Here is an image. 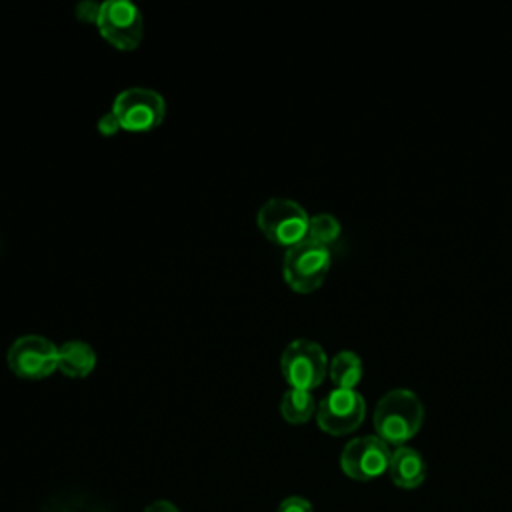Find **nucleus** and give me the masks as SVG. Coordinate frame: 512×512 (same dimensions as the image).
<instances>
[{
  "mask_svg": "<svg viewBox=\"0 0 512 512\" xmlns=\"http://www.w3.org/2000/svg\"><path fill=\"white\" fill-rule=\"evenodd\" d=\"M330 266V248L304 238L302 242L286 248L282 260V276L290 290L298 294H310L324 284Z\"/></svg>",
  "mask_w": 512,
  "mask_h": 512,
  "instance_id": "2",
  "label": "nucleus"
},
{
  "mask_svg": "<svg viewBox=\"0 0 512 512\" xmlns=\"http://www.w3.org/2000/svg\"><path fill=\"white\" fill-rule=\"evenodd\" d=\"M42 512H114L104 502L80 494H58L54 496Z\"/></svg>",
  "mask_w": 512,
  "mask_h": 512,
  "instance_id": "14",
  "label": "nucleus"
},
{
  "mask_svg": "<svg viewBox=\"0 0 512 512\" xmlns=\"http://www.w3.org/2000/svg\"><path fill=\"white\" fill-rule=\"evenodd\" d=\"M280 372L290 388L312 392L328 374L326 352L314 340L296 338L280 356Z\"/></svg>",
  "mask_w": 512,
  "mask_h": 512,
  "instance_id": "4",
  "label": "nucleus"
},
{
  "mask_svg": "<svg viewBox=\"0 0 512 512\" xmlns=\"http://www.w3.org/2000/svg\"><path fill=\"white\" fill-rule=\"evenodd\" d=\"M144 512H180L170 500H156L144 508Z\"/></svg>",
  "mask_w": 512,
  "mask_h": 512,
  "instance_id": "19",
  "label": "nucleus"
},
{
  "mask_svg": "<svg viewBox=\"0 0 512 512\" xmlns=\"http://www.w3.org/2000/svg\"><path fill=\"white\" fill-rule=\"evenodd\" d=\"M308 222V212L296 200L280 196L266 200L256 214V224L260 232L270 242L284 248H290L306 238Z\"/></svg>",
  "mask_w": 512,
  "mask_h": 512,
  "instance_id": "3",
  "label": "nucleus"
},
{
  "mask_svg": "<svg viewBox=\"0 0 512 512\" xmlns=\"http://www.w3.org/2000/svg\"><path fill=\"white\" fill-rule=\"evenodd\" d=\"M426 462L416 448L396 446L390 456L388 476L390 480L404 490H414L426 480Z\"/></svg>",
  "mask_w": 512,
  "mask_h": 512,
  "instance_id": "10",
  "label": "nucleus"
},
{
  "mask_svg": "<svg viewBox=\"0 0 512 512\" xmlns=\"http://www.w3.org/2000/svg\"><path fill=\"white\" fill-rule=\"evenodd\" d=\"M316 400L312 392L288 388L280 400V414L290 424H304L316 414Z\"/></svg>",
  "mask_w": 512,
  "mask_h": 512,
  "instance_id": "13",
  "label": "nucleus"
},
{
  "mask_svg": "<svg viewBox=\"0 0 512 512\" xmlns=\"http://www.w3.org/2000/svg\"><path fill=\"white\" fill-rule=\"evenodd\" d=\"M120 130H122V126H120V122H118V118L114 116L112 110H108L106 114H102V116L98 118V132H100L102 136H114V134L120 132Z\"/></svg>",
  "mask_w": 512,
  "mask_h": 512,
  "instance_id": "18",
  "label": "nucleus"
},
{
  "mask_svg": "<svg viewBox=\"0 0 512 512\" xmlns=\"http://www.w3.org/2000/svg\"><path fill=\"white\" fill-rule=\"evenodd\" d=\"M6 362L18 378L42 380L58 370V346L46 336L24 334L10 344Z\"/></svg>",
  "mask_w": 512,
  "mask_h": 512,
  "instance_id": "7",
  "label": "nucleus"
},
{
  "mask_svg": "<svg viewBox=\"0 0 512 512\" xmlns=\"http://www.w3.org/2000/svg\"><path fill=\"white\" fill-rule=\"evenodd\" d=\"M100 4L102 2H92V0H82L78 6H76V18L80 22H86V24H94L98 22V14H100Z\"/></svg>",
  "mask_w": 512,
  "mask_h": 512,
  "instance_id": "16",
  "label": "nucleus"
},
{
  "mask_svg": "<svg viewBox=\"0 0 512 512\" xmlns=\"http://www.w3.org/2000/svg\"><path fill=\"white\" fill-rule=\"evenodd\" d=\"M276 512H314L312 504L302 496H288L280 502Z\"/></svg>",
  "mask_w": 512,
  "mask_h": 512,
  "instance_id": "17",
  "label": "nucleus"
},
{
  "mask_svg": "<svg viewBox=\"0 0 512 512\" xmlns=\"http://www.w3.org/2000/svg\"><path fill=\"white\" fill-rule=\"evenodd\" d=\"M390 456V446L376 434L358 436L342 448L340 468L348 478L368 482L388 472Z\"/></svg>",
  "mask_w": 512,
  "mask_h": 512,
  "instance_id": "9",
  "label": "nucleus"
},
{
  "mask_svg": "<svg viewBox=\"0 0 512 512\" xmlns=\"http://www.w3.org/2000/svg\"><path fill=\"white\" fill-rule=\"evenodd\" d=\"M122 130L150 132L164 122L166 102L160 92L144 86H132L116 94L112 108Z\"/></svg>",
  "mask_w": 512,
  "mask_h": 512,
  "instance_id": "5",
  "label": "nucleus"
},
{
  "mask_svg": "<svg viewBox=\"0 0 512 512\" xmlns=\"http://www.w3.org/2000/svg\"><path fill=\"white\" fill-rule=\"evenodd\" d=\"M96 28L100 36L116 50H136L144 34L142 12L128 0H106L100 4Z\"/></svg>",
  "mask_w": 512,
  "mask_h": 512,
  "instance_id": "6",
  "label": "nucleus"
},
{
  "mask_svg": "<svg viewBox=\"0 0 512 512\" xmlns=\"http://www.w3.org/2000/svg\"><path fill=\"white\" fill-rule=\"evenodd\" d=\"M340 232H342L340 220L332 214L320 212V214L310 216L306 238L316 242V244H322V246L330 248V244H334L340 238Z\"/></svg>",
  "mask_w": 512,
  "mask_h": 512,
  "instance_id": "15",
  "label": "nucleus"
},
{
  "mask_svg": "<svg viewBox=\"0 0 512 512\" xmlns=\"http://www.w3.org/2000/svg\"><path fill=\"white\" fill-rule=\"evenodd\" d=\"M424 422V406L416 392L408 388L388 390L374 408L372 424L376 436L388 446H406L418 434Z\"/></svg>",
  "mask_w": 512,
  "mask_h": 512,
  "instance_id": "1",
  "label": "nucleus"
},
{
  "mask_svg": "<svg viewBox=\"0 0 512 512\" xmlns=\"http://www.w3.org/2000/svg\"><path fill=\"white\" fill-rule=\"evenodd\" d=\"M366 418V402L358 390L334 388L316 408L318 428L330 436H346Z\"/></svg>",
  "mask_w": 512,
  "mask_h": 512,
  "instance_id": "8",
  "label": "nucleus"
},
{
  "mask_svg": "<svg viewBox=\"0 0 512 512\" xmlns=\"http://www.w3.org/2000/svg\"><path fill=\"white\" fill-rule=\"evenodd\" d=\"M96 368V352L88 342L68 340L58 346V370L70 378H86Z\"/></svg>",
  "mask_w": 512,
  "mask_h": 512,
  "instance_id": "11",
  "label": "nucleus"
},
{
  "mask_svg": "<svg viewBox=\"0 0 512 512\" xmlns=\"http://www.w3.org/2000/svg\"><path fill=\"white\" fill-rule=\"evenodd\" d=\"M364 374L362 358L354 350H340L328 362V376L336 388L356 390Z\"/></svg>",
  "mask_w": 512,
  "mask_h": 512,
  "instance_id": "12",
  "label": "nucleus"
}]
</instances>
